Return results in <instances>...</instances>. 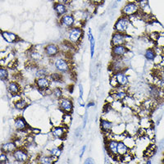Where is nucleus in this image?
<instances>
[{
    "label": "nucleus",
    "instance_id": "1",
    "mask_svg": "<svg viewBox=\"0 0 164 164\" xmlns=\"http://www.w3.org/2000/svg\"><path fill=\"white\" fill-rule=\"evenodd\" d=\"M53 58H54L53 67H54L56 71H58L59 73L66 74L71 71V64L67 59H66L65 58H63V57H59V56H57Z\"/></svg>",
    "mask_w": 164,
    "mask_h": 164
},
{
    "label": "nucleus",
    "instance_id": "2",
    "mask_svg": "<svg viewBox=\"0 0 164 164\" xmlns=\"http://www.w3.org/2000/svg\"><path fill=\"white\" fill-rule=\"evenodd\" d=\"M83 30L80 26H73L67 30V42L72 45L78 44L83 37Z\"/></svg>",
    "mask_w": 164,
    "mask_h": 164
},
{
    "label": "nucleus",
    "instance_id": "3",
    "mask_svg": "<svg viewBox=\"0 0 164 164\" xmlns=\"http://www.w3.org/2000/svg\"><path fill=\"white\" fill-rule=\"evenodd\" d=\"M10 155L13 158V162L16 163H25L30 162V154L26 149L23 147H18Z\"/></svg>",
    "mask_w": 164,
    "mask_h": 164
},
{
    "label": "nucleus",
    "instance_id": "4",
    "mask_svg": "<svg viewBox=\"0 0 164 164\" xmlns=\"http://www.w3.org/2000/svg\"><path fill=\"white\" fill-rule=\"evenodd\" d=\"M129 25H130V20H129L128 17L122 16L115 23L114 30L116 32L126 34V31L128 30Z\"/></svg>",
    "mask_w": 164,
    "mask_h": 164
},
{
    "label": "nucleus",
    "instance_id": "5",
    "mask_svg": "<svg viewBox=\"0 0 164 164\" xmlns=\"http://www.w3.org/2000/svg\"><path fill=\"white\" fill-rule=\"evenodd\" d=\"M58 105H59V109L62 112H63L64 113L71 114L73 112L74 104L71 98H67V97H63L59 100Z\"/></svg>",
    "mask_w": 164,
    "mask_h": 164
},
{
    "label": "nucleus",
    "instance_id": "6",
    "mask_svg": "<svg viewBox=\"0 0 164 164\" xmlns=\"http://www.w3.org/2000/svg\"><path fill=\"white\" fill-rule=\"evenodd\" d=\"M139 7L137 3L128 2L121 9V13H122V15L126 16V17L133 16L135 13H137V12L139 11Z\"/></svg>",
    "mask_w": 164,
    "mask_h": 164
},
{
    "label": "nucleus",
    "instance_id": "7",
    "mask_svg": "<svg viewBox=\"0 0 164 164\" xmlns=\"http://www.w3.org/2000/svg\"><path fill=\"white\" fill-rule=\"evenodd\" d=\"M44 53L48 58H55L60 53V48L55 44H48L44 48Z\"/></svg>",
    "mask_w": 164,
    "mask_h": 164
},
{
    "label": "nucleus",
    "instance_id": "8",
    "mask_svg": "<svg viewBox=\"0 0 164 164\" xmlns=\"http://www.w3.org/2000/svg\"><path fill=\"white\" fill-rule=\"evenodd\" d=\"M127 53L128 48L126 44L115 45L112 48V55L114 58H123Z\"/></svg>",
    "mask_w": 164,
    "mask_h": 164
},
{
    "label": "nucleus",
    "instance_id": "9",
    "mask_svg": "<svg viewBox=\"0 0 164 164\" xmlns=\"http://www.w3.org/2000/svg\"><path fill=\"white\" fill-rule=\"evenodd\" d=\"M127 40V36L126 34L120 32H115L113 34L111 40V44L113 46L121 45V44H126Z\"/></svg>",
    "mask_w": 164,
    "mask_h": 164
},
{
    "label": "nucleus",
    "instance_id": "10",
    "mask_svg": "<svg viewBox=\"0 0 164 164\" xmlns=\"http://www.w3.org/2000/svg\"><path fill=\"white\" fill-rule=\"evenodd\" d=\"M51 81L48 76L46 77H41V78H37L35 81V86L38 88V90L41 91L48 90L50 88Z\"/></svg>",
    "mask_w": 164,
    "mask_h": 164
},
{
    "label": "nucleus",
    "instance_id": "11",
    "mask_svg": "<svg viewBox=\"0 0 164 164\" xmlns=\"http://www.w3.org/2000/svg\"><path fill=\"white\" fill-rule=\"evenodd\" d=\"M75 17L72 14H65L60 18V25L63 27L66 28L67 30H68L70 28L75 26Z\"/></svg>",
    "mask_w": 164,
    "mask_h": 164
},
{
    "label": "nucleus",
    "instance_id": "12",
    "mask_svg": "<svg viewBox=\"0 0 164 164\" xmlns=\"http://www.w3.org/2000/svg\"><path fill=\"white\" fill-rule=\"evenodd\" d=\"M117 144L118 141L116 139H109L106 141V149L109 155L115 158L116 156H118L117 154Z\"/></svg>",
    "mask_w": 164,
    "mask_h": 164
},
{
    "label": "nucleus",
    "instance_id": "13",
    "mask_svg": "<svg viewBox=\"0 0 164 164\" xmlns=\"http://www.w3.org/2000/svg\"><path fill=\"white\" fill-rule=\"evenodd\" d=\"M115 78H116L117 84H118L119 87L121 88H126V86H128L129 85V78L127 75L125 73V71H118L116 73H113Z\"/></svg>",
    "mask_w": 164,
    "mask_h": 164
},
{
    "label": "nucleus",
    "instance_id": "14",
    "mask_svg": "<svg viewBox=\"0 0 164 164\" xmlns=\"http://www.w3.org/2000/svg\"><path fill=\"white\" fill-rule=\"evenodd\" d=\"M1 36L6 43L15 44L21 40V39L16 35L15 33L10 32V31H2Z\"/></svg>",
    "mask_w": 164,
    "mask_h": 164
},
{
    "label": "nucleus",
    "instance_id": "15",
    "mask_svg": "<svg viewBox=\"0 0 164 164\" xmlns=\"http://www.w3.org/2000/svg\"><path fill=\"white\" fill-rule=\"evenodd\" d=\"M51 134L54 138L58 139H63L65 135H67V128L66 126H54L52 131H51Z\"/></svg>",
    "mask_w": 164,
    "mask_h": 164
},
{
    "label": "nucleus",
    "instance_id": "16",
    "mask_svg": "<svg viewBox=\"0 0 164 164\" xmlns=\"http://www.w3.org/2000/svg\"><path fill=\"white\" fill-rule=\"evenodd\" d=\"M115 100H118V101H123L124 99L126 98V97L128 95V93L125 90V88H121V87H118V88H114L113 92L111 94Z\"/></svg>",
    "mask_w": 164,
    "mask_h": 164
},
{
    "label": "nucleus",
    "instance_id": "17",
    "mask_svg": "<svg viewBox=\"0 0 164 164\" xmlns=\"http://www.w3.org/2000/svg\"><path fill=\"white\" fill-rule=\"evenodd\" d=\"M114 59L115 60L112 63L111 65V70L113 71V73L125 71V66L126 65H125L122 58H114Z\"/></svg>",
    "mask_w": 164,
    "mask_h": 164
},
{
    "label": "nucleus",
    "instance_id": "18",
    "mask_svg": "<svg viewBox=\"0 0 164 164\" xmlns=\"http://www.w3.org/2000/svg\"><path fill=\"white\" fill-rule=\"evenodd\" d=\"M14 127L17 131H25L29 126L24 117L18 116L14 120Z\"/></svg>",
    "mask_w": 164,
    "mask_h": 164
},
{
    "label": "nucleus",
    "instance_id": "19",
    "mask_svg": "<svg viewBox=\"0 0 164 164\" xmlns=\"http://www.w3.org/2000/svg\"><path fill=\"white\" fill-rule=\"evenodd\" d=\"M7 89H8V93L13 96H18L21 92L20 85L17 82H16V81H10L8 84Z\"/></svg>",
    "mask_w": 164,
    "mask_h": 164
},
{
    "label": "nucleus",
    "instance_id": "20",
    "mask_svg": "<svg viewBox=\"0 0 164 164\" xmlns=\"http://www.w3.org/2000/svg\"><path fill=\"white\" fill-rule=\"evenodd\" d=\"M18 147L15 141H8L3 143L1 145V152H4L6 154H11L17 149Z\"/></svg>",
    "mask_w": 164,
    "mask_h": 164
},
{
    "label": "nucleus",
    "instance_id": "21",
    "mask_svg": "<svg viewBox=\"0 0 164 164\" xmlns=\"http://www.w3.org/2000/svg\"><path fill=\"white\" fill-rule=\"evenodd\" d=\"M114 126V123L112 121H109L108 119L102 118L100 120V128L103 132L106 133H110L113 131V128Z\"/></svg>",
    "mask_w": 164,
    "mask_h": 164
},
{
    "label": "nucleus",
    "instance_id": "22",
    "mask_svg": "<svg viewBox=\"0 0 164 164\" xmlns=\"http://www.w3.org/2000/svg\"><path fill=\"white\" fill-rule=\"evenodd\" d=\"M37 158V162H40V163L42 164H52L53 162H56L57 160H58V158L54 156H52L50 154H48V155H45V154H42V155H40Z\"/></svg>",
    "mask_w": 164,
    "mask_h": 164
},
{
    "label": "nucleus",
    "instance_id": "23",
    "mask_svg": "<svg viewBox=\"0 0 164 164\" xmlns=\"http://www.w3.org/2000/svg\"><path fill=\"white\" fill-rule=\"evenodd\" d=\"M53 8H54L55 13H57V15L60 16V17H63V15H65L67 13V7L64 3L56 2L53 4Z\"/></svg>",
    "mask_w": 164,
    "mask_h": 164
},
{
    "label": "nucleus",
    "instance_id": "24",
    "mask_svg": "<svg viewBox=\"0 0 164 164\" xmlns=\"http://www.w3.org/2000/svg\"><path fill=\"white\" fill-rule=\"evenodd\" d=\"M130 152V149L128 146L125 144L123 140H119L118 144H117V154L120 157L125 156Z\"/></svg>",
    "mask_w": 164,
    "mask_h": 164
},
{
    "label": "nucleus",
    "instance_id": "25",
    "mask_svg": "<svg viewBox=\"0 0 164 164\" xmlns=\"http://www.w3.org/2000/svg\"><path fill=\"white\" fill-rule=\"evenodd\" d=\"M50 75L49 71L44 67H37L35 70V77L36 79L41 78V77H46Z\"/></svg>",
    "mask_w": 164,
    "mask_h": 164
},
{
    "label": "nucleus",
    "instance_id": "26",
    "mask_svg": "<svg viewBox=\"0 0 164 164\" xmlns=\"http://www.w3.org/2000/svg\"><path fill=\"white\" fill-rule=\"evenodd\" d=\"M29 58L33 61V62H38L43 59L44 55L42 53H40V51L36 50V49H31L29 52Z\"/></svg>",
    "mask_w": 164,
    "mask_h": 164
},
{
    "label": "nucleus",
    "instance_id": "27",
    "mask_svg": "<svg viewBox=\"0 0 164 164\" xmlns=\"http://www.w3.org/2000/svg\"><path fill=\"white\" fill-rule=\"evenodd\" d=\"M29 104V101L25 98H20L17 101L14 103V108L17 110H23L25 109Z\"/></svg>",
    "mask_w": 164,
    "mask_h": 164
},
{
    "label": "nucleus",
    "instance_id": "28",
    "mask_svg": "<svg viewBox=\"0 0 164 164\" xmlns=\"http://www.w3.org/2000/svg\"><path fill=\"white\" fill-rule=\"evenodd\" d=\"M88 40L90 41V57L93 58V54H94V48H95V40H94L93 35L91 33L90 28H89Z\"/></svg>",
    "mask_w": 164,
    "mask_h": 164
},
{
    "label": "nucleus",
    "instance_id": "29",
    "mask_svg": "<svg viewBox=\"0 0 164 164\" xmlns=\"http://www.w3.org/2000/svg\"><path fill=\"white\" fill-rule=\"evenodd\" d=\"M51 81L55 82V83H61L63 81V74L59 73V72H53L48 76Z\"/></svg>",
    "mask_w": 164,
    "mask_h": 164
},
{
    "label": "nucleus",
    "instance_id": "30",
    "mask_svg": "<svg viewBox=\"0 0 164 164\" xmlns=\"http://www.w3.org/2000/svg\"><path fill=\"white\" fill-rule=\"evenodd\" d=\"M52 94L53 95V97L56 98V99H58L60 100L61 98L63 97V90L59 87H56L53 90H52Z\"/></svg>",
    "mask_w": 164,
    "mask_h": 164
},
{
    "label": "nucleus",
    "instance_id": "31",
    "mask_svg": "<svg viewBox=\"0 0 164 164\" xmlns=\"http://www.w3.org/2000/svg\"><path fill=\"white\" fill-rule=\"evenodd\" d=\"M8 75H9L8 69L4 67L3 66H2V67H1V69H0V78H1V81H8Z\"/></svg>",
    "mask_w": 164,
    "mask_h": 164
},
{
    "label": "nucleus",
    "instance_id": "32",
    "mask_svg": "<svg viewBox=\"0 0 164 164\" xmlns=\"http://www.w3.org/2000/svg\"><path fill=\"white\" fill-rule=\"evenodd\" d=\"M155 56H156V53H155V50H154L153 48L147 49L145 53H144V57H145L147 60L149 61H154Z\"/></svg>",
    "mask_w": 164,
    "mask_h": 164
},
{
    "label": "nucleus",
    "instance_id": "33",
    "mask_svg": "<svg viewBox=\"0 0 164 164\" xmlns=\"http://www.w3.org/2000/svg\"><path fill=\"white\" fill-rule=\"evenodd\" d=\"M61 154H62V149L58 146L53 147V148L48 151V154H50L52 156L57 157V158H59Z\"/></svg>",
    "mask_w": 164,
    "mask_h": 164
},
{
    "label": "nucleus",
    "instance_id": "34",
    "mask_svg": "<svg viewBox=\"0 0 164 164\" xmlns=\"http://www.w3.org/2000/svg\"><path fill=\"white\" fill-rule=\"evenodd\" d=\"M8 157H9V154H6L4 152H1V154H0V164L10 163V158Z\"/></svg>",
    "mask_w": 164,
    "mask_h": 164
},
{
    "label": "nucleus",
    "instance_id": "35",
    "mask_svg": "<svg viewBox=\"0 0 164 164\" xmlns=\"http://www.w3.org/2000/svg\"><path fill=\"white\" fill-rule=\"evenodd\" d=\"M156 151V145H154V144H150L149 147H148V149L145 150L144 152V155L148 158H150L154 154Z\"/></svg>",
    "mask_w": 164,
    "mask_h": 164
},
{
    "label": "nucleus",
    "instance_id": "36",
    "mask_svg": "<svg viewBox=\"0 0 164 164\" xmlns=\"http://www.w3.org/2000/svg\"><path fill=\"white\" fill-rule=\"evenodd\" d=\"M125 142V144L128 146V148L130 149H133L135 147V139L132 138L131 136H126L125 137V139L123 140Z\"/></svg>",
    "mask_w": 164,
    "mask_h": 164
},
{
    "label": "nucleus",
    "instance_id": "37",
    "mask_svg": "<svg viewBox=\"0 0 164 164\" xmlns=\"http://www.w3.org/2000/svg\"><path fill=\"white\" fill-rule=\"evenodd\" d=\"M78 87H79V96H80V98L82 100V99H83V95H84V89L82 84L81 83L79 84Z\"/></svg>",
    "mask_w": 164,
    "mask_h": 164
},
{
    "label": "nucleus",
    "instance_id": "38",
    "mask_svg": "<svg viewBox=\"0 0 164 164\" xmlns=\"http://www.w3.org/2000/svg\"><path fill=\"white\" fill-rule=\"evenodd\" d=\"M154 61V63H155V64H158H158H160V63L162 62V56L160 55V54H156Z\"/></svg>",
    "mask_w": 164,
    "mask_h": 164
},
{
    "label": "nucleus",
    "instance_id": "39",
    "mask_svg": "<svg viewBox=\"0 0 164 164\" xmlns=\"http://www.w3.org/2000/svg\"><path fill=\"white\" fill-rule=\"evenodd\" d=\"M94 160H93L92 158H87L85 160V162H84V163L85 164H94Z\"/></svg>",
    "mask_w": 164,
    "mask_h": 164
},
{
    "label": "nucleus",
    "instance_id": "40",
    "mask_svg": "<svg viewBox=\"0 0 164 164\" xmlns=\"http://www.w3.org/2000/svg\"><path fill=\"white\" fill-rule=\"evenodd\" d=\"M104 0H90V2L94 5H100L104 3Z\"/></svg>",
    "mask_w": 164,
    "mask_h": 164
},
{
    "label": "nucleus",
    "instance_id": "41",
    "mask_svg": "<svg viewBox=\"0 0 164 164\" xmlns=\"http://www.w3.org/2000/svg\"><path fill=\"white\" fill-rule=\"evenodd\" d=\"M87 118H88V113H87V111H86V114H85L83 119V128L86 127V123H87Z\"/></svg>",
    "mask_w": 164,
    "mask_h": 164
},
{
    "label": "nucleus",
    "instance_id": "42",
    "mask_svg": "<svg viewBox=\"0 0 164 164\" xmlns=\"http://www.w3.org/2000/svg\"><path fill=\"white\" fill-rule=\"evenodd\" d=\"M86 145H84V146L81 148V154H80V158H83V155L84 154H85V152H86Z\"/></svg>",
    "mask_w": 164,
    "mask_h": 164
},
{
    "label": "nucleus",
    "instance_id": "43",
    "mask_svg": "<svg viewBox=\"0 0 164 164\" xmlns=\"http://www.w3.org/2000/svg\"><path fill=\"white\" fill-rule=\"evenodd\" d=\"M55 1L57 2V3H64V4H66V5H67V3H68L70 0H55Z\"/></svg>",
    "mask_w": 164,
    "mask_h": 164
},
{
    "label": "nucleus",
    "instance_id": "44",
    "mask_svg": "<svg viewBox=\"0 0 164 164\" xmlns=\"http://www.w3.org/2000/svg\"><path fill=\"white\" fill-rule=\"evenodd\" d=\"M141 131H146V129H144V128H143V127H142V128H141ZM145 133H146V132H143V133H142V134L144 135V134H145ZM138 134H139V135H142V134H140V130H138V131H137V135H138Z\"/></svg>",
    "mask_w": 164,
    "mask_h": 164
},
{
    "label": "nucleus",
    "instance_id": "45",
    "mask_svg": "<svg viewBox=\"0 0 164 164\" xmlns=\"http://www.w3.org/2000/svg\"><path fill=\"white\" fill-rule=\"evenodd\" d=\"M94 106V102H90V103H89L87 104V106H86V109H89L90 107H93Z\"/></svg>",
    "mask_w": 164,
    "mask_h": 164
},
{
    "label": "nucleus",
    "instance_id": "46",
    "mask_svg": "<svg viewBox=\"0 0 164 164\" xmlns=\"http://www.w3.org/2000/svg\"><path fill=\"white\" fill-rule=\"evenodd\" d=\"M147 163H152V161H147Z\"/></svg>",
    "mask_w": 164,
    "mask_h": 164
},
{
    "label": "nucleus",
    "instance_id": "47",
    "mask_svg": "<svg viewBox=\"0 0 164 164\" xmlns=\"http://www.w3.org/2000/svg\"><path fill=\"white\" fill-rule=\"evenodd\" d=\"M121 1H122V0H116V2H117V3H119V2H121Z\"/></svg>",
    "mask_w": 164,
    "mask_h": 164
},
{
    "label": "nucleus",
    "instance_id": "48",
    "mask_svg": "<svg viewBox=\"0 0 164 164\" xmlns=\"http://www.w3.org/2000/svg\"><path fill=\"white\" fill-rule=\"evenodd\" d=\"M135 1H137V2H138V1H139H139H140V0H135Z\"/></svg>",
    "mask_w": 164,
    "mask_h": 164
}]
</instances>
